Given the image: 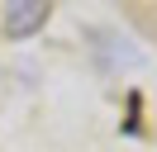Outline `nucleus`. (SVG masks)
I'll return each mask as SVG.
<instances>
[{
    "label": "nucleus",
    "instance_id": "1",
    "mask_svg": "<svg viewBox=\"0 0 157 152\" xmlns=\"http://www.w3.org/2000/svg\"><path fill=\"white\" fill-rule=\"evenodd\" d=\"M48 14H52V5H43V0H14V5H5V38L38 33L48 24Z\"/></svg>",
    "mask_w": 157,
    "mask_h": 152
}]
</instances>
